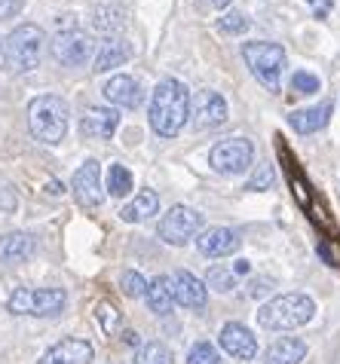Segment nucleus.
Wrapping results in <instances>:
<instances>
[{
	"instance_id": "obj_1",
	"label": "nucleus",
	"mask_w": 340,
	"mask_h": 364,
	"mask_svg": "<svg viewBox=\"0 0 340 364\" xmlns=\"http://www.w3.org/2000/svg\"><path fill=\"white\" fill-rule=\"evenodd\" d=\"M151 129L159 138H175L190 117V92L181 80H159L151 95Z\"/></svg>"
},
{
	"instance_id": "obj_2",
	"label": "nucleus",
	"mask_w": 340,
	"mask_h": 364,
	"mask_svg": "<svg viewBox=\"0 0 340 364\" xmlns=\"http://www.w3.org/2000/svg\"><path fill=\"white\" fill-rule=\"evenodd\" d=\"M68 117H71L68 101L58 95H37L31 105H28V129H31V135L37 141H43L49 147L65 138Z\"/></svg>"
},
{
	"instance_id": "obj_3",
	"label": "nucleus",
	"mask_w": 340,
	"mask_h": 364,
	"mask_svg": "<svg viewBox=\"0 0 340 364\" xmlns=\"http://www.w3.org/2000/svg\"><path fill=\"white\" fill-rule=\"evenodd\" d=\"M316 312L313 297L307 294H279L257 309V325L264 331H294L307 325Z\"/></svg>"
},
{
	"instance_id": "obj_4",
	"label": "nucleus",
	"mask_w": 340,
	"mask_h": 364,
	"mask_svg": "<svg viewBox=\"0 0 340 364\" xmlns=\"http://www.w3.org/2000/svg\"><path fill=\"white\" fill-rule=\"evenodd\" d=\"M43 49H46V34L40 25H18L9 31V37L4 40V58L6 68L22 74V70H34L43 62Z\"/></svg>"
},
{
	"instance_id": "obj_5",
	"label": "nucleus",
	"mask_w": 340,
	"mask_h": 364,
	"mask_svg": "<svg viewBox=\"0 0 340 364\" xmlns=\"http://www.w3.org/2000/svg\"><path fill=\"white\" fill-rule=\"evenodd\" d=\"M243 58L252 68V74L257 77V83L270 92H279V80H282V68H285V49L270 40H255V43L243 46Z\"/></svg>"
},
{
	"instance_id": "obj_6",
	"label": "nucleus",
	"mask_w": 340,
	"mask_h": 364,
	"mask_svg": "<svg viewBox=\"0 0 340 364\" xmlns=\"http://www.w3.org/2000/svg\"><path fill=\"white\" fill-rule=\"evenodd\" d=\"M68 303V294L62 288H16L9 297V312L16 316H58Z\"/></svg>"
},
{
	"instance_id": "obj_7",
	"label": "nucleus",
	"mask_w": 340,
	"mask_h": 364,
	"mask_svg": "<svg viewBox=\"0 0 340 364\" xmlns=\"http://www.w3.org/2000/svg\"><path fill=\"white\" fill-rule=\"evenodd\" d=\"M199 230H203V215L187 205H172L156 227L159 239H163L166 245H184V242L199 236Z\"/></svg>"
},
{
	"instance_id": "obj_8",
	"label": "nucleus",
	"mask_w": 340,
	"mask_h": 364,
	"mask_svg": "<svg viewBox=\"0 0 340 364\" xmlns=\"http://www.w3.org/2000/svg\"><path fill=\"white\" fill-rule=\"evenodd\" d=\"M252 159H255V144L248 138H224L208 154V163L221 175H239V171L252 166Z\"/></svg>"
},
{
	"instance_id": "obj_9",
	"label": "nucleus",
	"mask_w": 340,
	"mask_h": 364,
	"mask_svg": "<svg viewBox=\"0 0 340 364\" xmlns=\"http://www.w3.org/2000/svg\"><path fill=\"white\" fill-rule=\"evenodd\" d=\"M53 58L65 68H83L89 58H95V40L83 31H62L49 40Z\"/></svg>"
},
{
	"instance_id": "obj_10",
	"label": "nucleus",
	"mask_w": 340,
	"mask_h": 364,
	"mask_svg": "<svg viewBox=\"0 0 340 364\" xmlns=\"http://www.w3.org/2000/svg\"><path fill=\"white\" fill-rule=\"evenodd\" d=\"M74 196L80 205H86V208H95L105 202L102 168H98L95 159H86V163L74 171Z\"/></svg>"
},
{
	"instance_id": "obj_11",
	"label": "nucleus",
	"mask_w": 340,
	"mask_h": 364,
	"mask_svg": "<svg viewBox=\"0 0 340 364\" xmlns=\"http://www.w3.org/2000/svg\"><path fill=\"white\" fill-rule=\"evenodd\" d=\"M193 123H196V129H218L227 123V101L221 98V92H212V89L196 92Z\"/></svg>"
},
{
	"instance_id": "obj_12",
	"label": "nucleus",
	"mask_w": 340,
	"mask_h": 364,
	"mask_svg": "<svg viewBox=\"0 0 340 364\" xmlns=\"http://www.w3.org/2000/svg\"><path fill=\"white\" fill-rule=\"evenodd\" d=\"M239 245H243V239L230 227H208L196 236V248L203 251L206 257H227V255H233V251H239Z\"/></svg>"
},
{
	"instance_id": "obj_13",
	"label": "nucleus",
	"mask_w": 340,
	"mask_h": 364,
	"mask_svg": "<svg viewBox=\"0 0 340 364\" xmlns=\"http://www.w3.org/2000/svg\"><path fill=\"white\" fill-rule=\"evenodd\" d=\"M92 358L95 352L86 340L68 337V340H58L55 346H49L37 364H92Z\"/></svg>"
},
{
	"instance_id": "obj_14",
	"label": "nucleus",
	"mask_w": 340,
	"mask_h": 364,
	"mask_svg": "<svg viewBox=\"0 0 340 364\" xmlns=\"http://www.w3.org/2000/svg\"><path fill=\"white\" fill-rule=\"evenodd\" d=\"M221 349L227 352V355L239 358V361H252L257 355V340L245 325L230 321V325L221 328Z\"/></svg>"
},
{
	"instance_id": "obj_15",
	"label": "nucleus",
	"mask_w": 340,
	"mask_h": 364,
	"mask_svg": "<svg viewBox=\"0 0 340 364\" xmlns=\"http://www.w3.org/2000/svg\"><path fill=\"white\" fill-rule=\"evenodd\" d=\"M119 126V110L117 107H89L83 114V123H80V132L86 138H95V141H107L114 138Z\"/></svg>"
},
{
	"instance_id": "obj_16",
	"label": "nucleus",
	"mask_w": 340,
	"mask_h": 364,
	"mask_svg": "<svg viewBox=\"0 0 340 364\" xmlns=\"http://www.w3.org/2000/svg\"><path fill=\"white\" fill-rule=\"evenodd\" d=\"M172 294L175 303H181L184 309H203L206 300H208V288L206 282H199L193 272H175L172 276Z\"/></svg>"
},
{
	"instance_id": "obj_17",
	"label": "nucleus",
	"mask_w": 340,
	"mask_h": 364,
	"mask_svg": "<svg viewBox=\"0 0 340 364\" xmlns=\"http://www.w3.org/2000/svg\"><path fill=\"white\" fill-rule=\"evenodd\" d=\"M331 110H334L331 101H322V105L294 110V114L288 117V126H292L294 132H301V135H313V132H319V129L328 126V119H331Z\"/></svg>"
},
{
	"instance_id": "obj_18",
	"label": "nucleus",
	"mask_w": 340,
	"mask_h": 364,
	"mask_svg": "<svg viewBox=\"0 0 340 364\" xmlns=\"http://www.w3.org/2000/svg\"><path fill=\"white\" fill-rule=\"evenodd\" d=\"M105 98L111 101L114 107H138L142 105V89H138V83L129 74H117L107 80Z\"/></svg>"
},
{
	"instance_id": "obj_19",
	"label": "nucleus",
	"mask_w": 340,
	"mask_h": 364,
	"mask_svg": "<svg viewBox=\"0 0 340 364\" xmlns=\"http://www.w3.org/2000/svg\"><path fill=\"white\" fill-rule=\"evenodd\" d=\"M37 239L31 232H6L0 236V264H22L34 255Z\"/></svg>"
},
{
	"instance_id": "obj_20",
	"label": "nucleus",
	"mask_w": 340,
	"mask_h": 364,
	"mask_svg": "<svg viewBox=\"0 0 340 364\" xmlns=\"http://www.w3.org/2000/svg\"><path fill=\"white\" fill-rule=\"evenodd\" d=\"M307 355V343L297 337H282L276 343H270V349L264 352V364H301Z\"/></svg>"
},
{
	"instance_id": "obj_21",
	"label": "nucleus",
	"mask_w": 340,
	"mask_h": 364,
	"mask_svg": "<svg viewBox=\"0 0 340 364\" xmlns=\"http://www.w3.org/2000/svg\"><path fill=\"white\" fill-rule=\"evenodd\" d=\"M129 55H132V49H129L126 40L119 37H107L102 46H98V53L92 58L95 70H111V68H119L123 62H129Z\"/></svg>"
},
{
	"instance_id": "obj_22",
	"label": "nucleus",
	"mask_w": 340,
	"mask_h": 364,
	"mask_svg": "<svg viewBox=\"0 0 340 364\" xmlns=\"http://www.w3.org/2000/svg\"><path fill=\"white\" fill-rule=\"evenodd\" d=\"M147 306L156 316H169L172 312V303H175V294H172V279L169 276H156L151 285H147Z\"/></svg>"
},
{
	"instance_id": "obj_23",
	"label": "nucleus",
	"mask_w": 340,
	"mask_h": 364,
	"mask_svg": "<svg viewBox=\"0 0 340 364\" xmlns=\"http://www.w3.org/2000/svg\"><path fill=\"white\" fill-rule=\"evenodd\" d=\"M159 211V196L154 193V190H142L129 205L119 211V218L126 220V224H138V220H147V218H154Z\"/></svg>"
},
{
	"instance_id": "obj_24",
	"label": "nucleus",
	"mask_w": 340,
	"mask_h": 364,
	"mask_svg": "<svg viewBox=\"0 0 340 364\" xmlns=\"http://www.w3.org/2000/svg\"><path fill=\"white\" fill-rule=\"evenodd\" d=\"M107 193L117 196V199H123L132 193V171H129L123 163H114L111 168H107Z\"/></svg>"
},
{
	"instance_id": "obj_25",
	"label": "nucleus",
	"mask_w": 340,
	"mask_h": 364,
	"mask_svg": "<svg viewBox=\"0 0 340 364\" xmlns=\"http://www.w3.org/2000/svg\"><path fill=\"white\" fill-rule=\"evenodd\" d=\"M135 364H172V352H169L166 343L151 340V343H144V346H138Z\"/></svg>"
},
{
	"instance_id": "obj_26",
	"label": "nucleus",
	"mask_w": 340,
	"mask_h": 364,
	"mask_svg": "<svg viewBox=\"0 0 340 364\" xmlns=\"http://www.w3.org/2000/svg\"><path fill=\"white\" fill-rule=\"evenodd\" d=\"M206 288H212L218 291V294H227V291H233L236 288V272L233 267H212L208 269V276H206Z\"/></svg>"
},
{
	"instance_id": "obj_27",
	"label": "nucleus",
	"mask_w": 340,
	"mask_h": 364,
	"mask_svg": "<svg viewBox=\"0 0 340 364\" xmlns=\"http://www.w3.org/2000/svg\"><path fill=\"white\" fill-rule=\"evenodd\" d=\"M119 288H123L126 297H144L147 294V282H144L142 272H135V269H126L123 276H119Z\"/></svg>"
},
{
	"instance_id": "obj_28",
	"label": "nucleus",
	"mask_w": 340,
	"mask_h": 364,
	"mask_svg": "<svg viewBox=\"0 0 340 364\" xmlns=\"http://www.w3.org/2000/svg\"><path fill=\"white\" fill-rule=\"evenodd\" d=\"M187 364H221V358H218V349L212 346V343L199 340L193 349H190L187 355Z\"/></svg>"
},
{
	"instance_id": "obj_29",
	"label": "nucleus",
	"mask_w": 340,
	"mask_h": 364,
	"mask_svg": "<svg viewBox=\"0 0 340 364\" xmlns=\"http://www.w3.org/2000/svg\"><path fill=\"white\" fill-rule=\"evenodd\" d=\"M319 77L316 74H309V70H297V74L292 77V92L294 95H313L319 92Z\"/></svg>"
},
{
	"instance_id": "obj_30",
	"label": "nucleus",
	"mask_w": 340,
	"mask_h": 364,
	"mask_svg": "<svg viewBox=\"0 0 340 364\" xmlns=\"http://www.w3.org/2000/svg\"><path fill=\"white\" fill-rule=\"evenodd\" d=\"M95 318L102 321V331H105V333H111V331L117 328V321H119L117 309H114V303H107V300L95 303Z\"/></svg>"
},
{
	"instance_id": "obj_31",
	"label": "nucleus",
	"mask_w": 340,
	"mask_h": 364,
	"mask_svg": "<svg viewBox=\"0 0 340 364\" xmlns=\"http://www.w3.org/2000/svg\"><path fill=\"white\" fill-rule=\"evenodd\" d=\"M218 28H221L224 34H243L245 28H248V18L243 13H227V16H221Z\"/></svg>"
},
{
	"instance_id": "obj_32",
	"label": "nucleus",
	"mask_w": 340,
	"mask_h": 364,
	"mask_svg": "<svg viewBox=\"0 0 340 364\" xmlns=\"http://www.w3.org/2000/svg\"><path fill=\"white\" fill-rule=\"evenodd\" d=\"M273 166L264 163V166H257V171L252 175V181H248V190H267L270 184H273Z\"/></svg>"
},
{
	"instance_id": "obj_33",
	"label": "nucleus",
	"mask_w": 340,
	"mask_h": 364,
	"mask_svg": "<svg viewBox=\"0 0 340 364\" xmlns=\"http://www.w3.org/2000/svg\"><path fill=\"white\" fill-rule=\"evenodd\" d=\"M16 205H18L16 190L9 187V184H0V215H13Z\"/></svg>"
},
{
	"instance_id": "obj_34",
	"label": "nucleus",
	"mask_w": 340,
	"mask_h": 364,
	"mask_svg": "<svg viewBox=\"0 0 340 364\" xmlns=\"http://www.w3.org/2000/svg\"><path fill=\"white\" fill-rule=\"evenodd\" d=\"M25 0H0V18H13L22 9Z\"/></svg>"
},
{
	"instance_id": "obj_35",
	"label": "nucleus",
	"mask_w": 340,
	"mask_h": 364,
	"mask_svg": "<svg viewBox=\"0 0 340 364\" xmlns=\"http://www.w3.org/2000/svg\"><path fill=\"white\" fill-rule=\"evenodd\" d=\"M233 272H236V276H245V272H248V260H236Z\"/></svg>"
},
{
	"instance_id": "obj_36",
	"label": "nucleus",
	"mask_w": 340,
	"mask_h": 364,
	"mask_svg": "<svg viewBox=\"0 0 340 364\" xmlns=\"http://www.w3.org/2000/svg\"><path fill=\"white\" fill-rule=\"evenodd\" d=\"M46 193L58 196V193H62V184H58V181H49V184H46Z\"/></svg>"
},
{
	"instance_id": "obj_37",
	"label": "nucleus",
	"mask_w": 340,
	"mask_h": 364,
	"mask_svg": "<svg viewBox=\"0 0 340 364\" xmlns=\"http://www.w3.org/2000/svg\"><path fill=\"white\" fill-rule=\"evenodd\" d=\"M123 340L129 343V346H138V333H135V331H126V333H123Z\"/></svg>"
},
{
	"instance_id": "obj_38",
	"label": "nucleus",
	"mask_w": 340,
	"mask_h": 364,
	"mask_svg": "<svg viewBox=\"0 0 340 364\" xmlns=\"http://www.w3.org/2000/svg\"><path fill=\"white\" fill-rule=\"evenodd\" d=\"M212 6H218V9H224V6H230V0H208Z\"/></svg>"
},
{
	"instance_id": "obj_39",
	"label": "nucleus",
	"mask_w": 340,
	"mask_h": 364,
	"mask_svg": "<svg viewBox=\"0 0 340 364\" xmlns=\"http://www.w3.org/2000/svg\"><path fill=\"white\" fill-rule=\"evenodd\" d=\"M0 53H4V46H0Z\"/></svg>"
}]
</instances>
